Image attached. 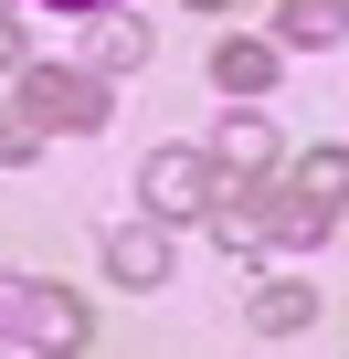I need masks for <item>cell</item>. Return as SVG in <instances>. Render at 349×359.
Masks as SVG:
<instances>
[{"label":"cell","mask_w":349,"mask_h":359,"mask_svg":"<svg viewBox=\"0 0 349 359\" xmlns=\"http://www.w3.org/2000/svg\"><path fill=\"white\" fill-rule=\"evenodd\" d=\"M85 338H96L85 296H64L43 275H11V285H0V348H85Z\"/></svg>","instance_id":"1"},{"label":"cell","mask_w":349,"mask_h":359,"mask_svg":"<svg viewBox=\"0 0 349 359\" xmlns=\"http://www.w3.org/2000/svg\"><path fill=\"white\" fill-rule=\"evenodd\" d=\"M22 116L32 127H106V74H85V64H22Z\"/></svg>","instance_id":"2"},{"label":"cell","mask_w":349,"mask_h":359,"mask_svg":"<svg viewBox=\"0 0 349 359\" xmlns=\"http://www.w3.org/2000/svg\"><path fill=\"white\" fill-rule=\"evenodd\" d=\"M138 201H148L159 222H191V212L212 201V158H202V148H159V158L138 169Z\"/></svg>","instance_id":"3"},{"label":"cell","mask_w":349,"mask_h":359,"mask_svg":"<svg viewBox=\"0 0 349 359\" xmlns=\"http://www.w3.org/2000/svg\"><path fill=\"white\" fill-rule=\"evenodd\" d=\"M106 275L117 285H169V222L148 212V222H117L106 233Z\"/></svg>","instance_id":"4"},{"label":"cell","mask_w":349,"mask_h":359,"mask_svg":"<svg viewBox=\"0 0 349 359\" xmlns=\"http://www.w3.org/2000/svg\"><path fill=\"white\" fill-rule=\"evenodd\" d=\"M244 317H254V338H296V327L317 317V285H307V275H265Z\"/></svg>","instance_id":"5"},{"label":"cell","mask_w":349,"mask_h":359,"mask_svg":"<svg viewBox=\"0 0 349 359\" xmlns=\"http://www.w3.org/2000/svg\"><path fill=\"white\" fill-rule=\"evenodd\" d=\"M275 74H286V53H275V43H223V53H212V85H223V95H244V106H254Z\"/></svg>","instance_id":"6"},{"label":"cell","mask_w":349,"mask_h":359,"mask_svg":"<svg viewBox=\"0 0 349 359\" xmlns=\"http://www.w3.org/2000/svg\"><path fill=\"white\" fill-rule=\"evenodd\" d=\"M212 158H223V180H254V169H275V127L265 116H223V148Z\"/></svg>","instance_id":"7"},{"label":"cell","mask_w":349,"mask_h":359,"mask_svg":"<svg viewBox=\"0 0 349 359\" xmlns=\"http://www.w3.org/2000/svg\"><path fill=\"white\" fill-rule=\"evenodd\" d=\"M138 64H148V32L138 22H96L85 32V74H138Z\"/></svg>","instance_id":"8"},{"label":"cell","mask_w":349,"mask_h":359,"mask_svg":"<svg viewBox=\"0 0 349 359\" xmlns=\"http://www.w3.org/2000/svg\"><path fill=\"white\" fill-rule=\"evenodd\" d=\"M338 22H349L338 0H286V11H275V43H307V53H328V43H338Z\"/></svg>","instance_id":"9"},{"label":"cell","mask_w":349,"mask_h":359,"mask_svg":"<svg viewBox=\"0 0 349 359\" xmlns=\"http://www.w3.org/2000/svg\"><path fill=\"white\" fill-rule=\"evenodd\" d=\"M296 191L338 212V191H349V148H338V137H328V148H307V169H296Z\"/></svg>","instance_id":"10"},{"label":"cell","mask_w":349,"mask_h":359,"mask_svg":"<svg viewBox=\"0 0 349 359\" xmlns=\"http://www.w3.org/2000/svg\"><path fill=\"white\" fill-rule=\"evenodd\" d=\"M32 148H43V127H32V116H22V106H0V169H22V158H32Z\"/></svg>","instance_id":"11"},{"label":"cell","mask_w":349,"mask_h":359,"mask_svg":"<svg viewBox=\"0 0 349 359\" xmlns=\"http://www.w3.org/2000/svg\"><path fill=\"white\" fill-rule=\"evenodd\" d=\"M32 64V32H22V11H0V74H22Z\"/></svg>","instance_id":"12"},{"label":"cell","mask_w":349,"mask_h":359,"mask_svg":"<svg viewBox=\"0 0 349 359\" xmlns=\"http://www.w3.org/2000/svg\"><path fill=\"white\" fill-rule=\"evenodd\" d=\"M53 11H117V0H53Z\"/></svg>","instance_id":"13"},{"label":"cell","mask_w":349,"mask_h":359,"mask_svg":"<svg viewBox=\"0 0 349 359\" xmlns=\"http://www.w3.org/2000/svg\"><path fill=\"white\" fill-rule=\"evenodd\" d=\"M191 11H223V0H191Z\"/></svg>","instance_id":"14"}]
</instances>
